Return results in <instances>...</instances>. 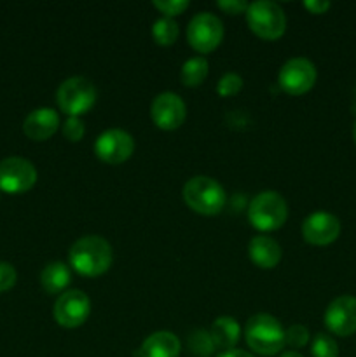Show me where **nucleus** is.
<instances>
[{"mask_svg":"<svg viewBox=\"0 0 356 357\" xmlns=\"http://www.w3.org/2000/svg\"><path fill=\"white\" fill-rule=\"evenodd\" d=\"M114 251L110 243L101 236H84L72 244L68 265L84 278H100L110 268Z\"/></svg>","mask_w":356,"mask_h":357,"instance_id":"obj_1","label":"nucleus"},{"mask_svg":"<svg viewBox=\"0 0 356 357\" xmlns=\"http://www.w3.org/2000/svg\"><path fill=\"white\" fill-rule=\"evenodd\" d=\"M244 340L255 354L276 356L286 345L285 328L271 314H255L244 326Z\"/></svg>","mask_w":356,"mask_h":357,"instance_id":"obj_2","label":"nucleus"},{"mask_svg":"<svg viewBox=\"0 0 356 357\" xmlns=\"http://www.w3.org/2000/svg\"><path fill=\"white\" fill-rule=\"evenodd\" d=\"M184 201L194 213L202 216H215L223 209L227 201L225 190L209 176H194L184 185Z\"/></svg>","mask_w":356,"mask_h":357,"instance_id":"obj_3","label":"nucleus"},{"mask_svg":"<svg viewBox=\"0 0 356 357\" xmlns=\"http://www.w3.org/2000/svg\"><path fill=\"white\" fill-rule=\"evenodd\" d=\"M288 218V204L279 192L265 190L255 195L248 206V220L260 232L281 229Z\"/></svg>","mask_w":356,"mask_h":357,"instance_id":"obj_4","label":"nucleus"},{"mask_svg":"<svg viewBox=\"0 0 356 357\" xmlns=\"http://www.w3.org/2000/svg\"><path fill=\"white\" fill-rule=\"evenodd\" d=\"M98 91L87 77L75 75L63 80L56 91L58 107L66 117H80L94 107Z\"/></svg>","mask_w":356,"mask_h":357,"instance_id":"obj_5","label":"nucleus"},{"mask_svg":"<svg viewBox=\"0 0 356 357\" xmlns=\"http://www.w3.org/2000/svg\"><path fill=\"white\" fill-rule=\"evenodd\" d=\"M246 23L257 37L264 40H278L285 35L286 16L285 10L276 2L257 0L248 6Z\"/></svg>","mask_w":356,"mask_h":357,"instance_id":"obj_6","label":"nucleus"},{"mask_svg":"<svg viewBox=\"0 0 356 357\" xmlns=\"http://www.w3.org/2000/svg\"><path fill=\"white\" fill-rule=\"evenodd\" d=\"M223 38V24L213 13H198L187 26V42L199 54L215 51Z\"/></svg>","mask_w":356,"mask_h":357,"instance_id":"obj_7","label":"nucleus"},{"mask_svg":"<svg viewBox=\"0 0 356 357\" xmlns=\"http://www.w3.org/2000/svg\"><path fill=\"white\" fill-rule=\"evenodd\" d=\"M318 79L316 66L307 58H292L281 66L278 73V86L290 96H302L309 93Z\"/></svg>","mask_w":356,"mask_h":357,"instance_id":"obj_8","label":"nucleus"},{"mask_svg":"<svg viewBox=\"0 0 356 357\" xmlns=\"http://www.w3.org/2000/svg\"><path fill=\"white\" fill-rule=\"evenodd\" d=\"M91 314V300L89 296L79 289H70L58 296L52 309L54 321L61 328L66 330H75L82 326Z\"/></svg>","mask_w":356,"mask_h":357,"instance_id":"obj_9","label":"nucleus"},{"mask_svg":"<svg viewBox=\"0 0 356 357\" xmlns=\"http://www.w3.org/2000/svg\"><path fill=\"white\" fill-rule=\"evenodd\" d=\"M37 183V169L23 157H7L0 162V190L6 194H24Z\"/></svg>","mask_w":356,"mask_h":357,"instance_id":"obj_10","label":"nucleus"},{"mask_svg":"<svg viewBox=\"0 0 356 357\" xmlns=\"http://www.w3.org/2000/svg\"><path fill=\"white\" fill-rule=\"evenodd\" d=\"M135 152V139L124 129H107L94 142V155L105 164L117 166L126 162Z\"/></svg>","mask_w":356,"mask_h":357,"instance_id":"obj_11","label":"nucleus"},{"mask_svg":"<svg viewBox=\"0 0 356 357\" xmlns=\"http://www.w3.org/2000/svg\"><path fill=\"white\" fill-rule=\"evenodd\" d=\"M187 117V107L178 94L171 91L157 94L150 105V119L163 131H175Z\"/></svg>","mask_w":356,"mask_h":357,"instance_id":"obj_12","label":"nucleus"},{"mask_svg":"<svg viewBox=\"0 0 356 357\" xmlns=\"http://www.w3.org/2000/svg\"><path fill=\"white\" fill-rule=\"evenodd\" d=\"M325 326L332 335L349 337L356 333V298L342 295L332 300L325 310Z\"/></svg>","mask_w":356,"mask_h":357,"instance_id":"obj_13","label":"nucleus"},{"mask_svg":"<svg viewBox=\"0 0 356 357\" xmlns=\"http://www.w3.org/2000/svg\"><path fill=\"white\" fill-rule=\"evenodd\" d=\"M302 237L313 246H328L341 236V222L335 215L316 211L302 222Z\"/></svg>","mask_w":356,"mask_h":357,"instance_id":"obj_14","label":"nucleus"},{"mask_svg":"<svg viewBox=\"0 0 356 357\" xmlns=\"http://www.w3.org/2000/svg\"><path fill=\"white\" fill-rule=\"evenodd\" d=\"M59 128V117L52 108H35L23 122V132L34 142H45Z\"/></svg>","mask_w":356,"mask_h":357,"instance_id":"obj_15","label":"nucleus"},{"mask_svg":"<svg viewBox=\"0 0 356 357\" xmlns=\"http://www.w3.org/2000/svg\"><path fill=\"white\" fill-rule=\"evenodd\" d=\"M248 257L258 268L269 271V268H274L281 260V246L272 237L260 234V236L251 237L248 243Z\"/></svg>","mask_w":356,"mask_h":357,"instance_id":"obj_16","label":"nucleus"},{"mask_svg":"<svg viewBox=\"0 0 356 357\" xmlns=\"http://www.w3.org/2000/svg\"><path fill=\"white\" fill-rule=\"evenodd\" d=\"M180 340L171 331H156L149 335L140 345L138 357H178L180 354Z\"/></svg>","mask_w":356,"mask_h":357,"instance_id":"obj_17","label":"nucleus"},{"mask_svg":"<svg viewBox=\"0 0 356 357\" xmlns=\"http://www.w3.org/2000/svg\"><path fill=\"white\" fill-rule=\"evenodd\" d=\"M72 281V272L65 261H51L40 272V284L49 295H61Z\"/></svg>","mask_w":356,"mask_h":357,"instance_id":"obj_18","label":"nucleus"},{"mask_svg":"<svg viewBox=\"0 0 356 357\" xmlns=\"http://www.w3.org/2000/svg\"><path fill=\"white\" fill-rule=\"evenodd\" d=\"M209 335L213 338V344L216 349L222 351H232L241 338V326L234 317L222 316L213 321L209 328Z\"/></svg>","mask_w":356,"mask_h":357,"instance_id":"obj_19","label":"nucleus"},{"mask_svg":"<svg viewBox=\"0 0 356 357\" xmlns=\"http://www.w3.org/2000/svg\"><path fill=\"white\" fill-rule=\"evenodd\" d=\"M208 59L202 58V56H195V58L187 59L181 66L180 79L184 82V86L187 87H198L205 82V79L208 77Z\"/></svg>","mask_w":356,"mask_h":357,"instance_id":"obj_20","label":"nucleus"},{"mask_svg":"<svg viewBox=\"0 0 356 357\" xmlns=\"http://www.w3.org/2000/svg\"><path fill=\"white\" fill-rule=\"evenodd\" d=\"M152 37L156 44L168 47L173 45L178 38V24L173 17H159L156 23L152 24Z\"/></svg>","mask_w":356,"mask_h":357,"instance_id":"obj_21","label":"nucleus"},{"mask_svg":"<svg viewBox=\"0 0 356 357\" xmlns=\"http://www.w3.org/2000/svg\"><path fill=\"white\" fill-rule=\"evenodd\" d=\"M187 347L192 354L198 357H209L216 351L212 335H209V331L206 330L192 331V333L188 335Z\"/></svg>","mask_w":356,"mask_h":357,"instance_id":"obj_22","label":"nucleus"},{"mask_svg":"<svg viewBox=\"0 0 356 357\" xmlns=\"http://www.w3.org/2000/svg\"><path fill=\"white\" fill-rule=\"evenodd\" d=\"M311 356L313 357H339L337 342L328 333L314 335L311 342Z\"/></svg>","mask_w":356,"mask_h":357,"instance_id":"obj_23","label":"nucleus"},{"mask_svg":"<svg viewBox=\"0 0 356 357\" xmlns=\"http://www.w3.org/2000/svg\"><path fill=\"white\" fill-rule=\"evenodd\" d=\"M243 89V77L236 72H227L222 79L216 82V93L222 98L236 96Z\"/></svg>","mask_w":356,"mask_h":357,"instance_id":"obj_24","label":"nucleus"},{"mask_svg":"<svg viewBox=\"0 0 356 357\" xmlns=\"http://www.w3.org/2000/svg\"><path fill=\"white\" fill-rule=\"evenodd\" d=\"M61 132L68 142L77 143L86 135V126L80 121V117H66V121L61 124Z\"/></svg>","mask_w":356,"mask_h":357,"instance_id":"obj_25","label":"nucleus"},{"mask_svg":"<svg viewBox=\"0 0 356 357\" xmlns=\"http://www.w3.org/2000/svg\"><path fill=\"white\" fill-rule=\"evenodd\" d=\"M309 342V331L302 324H293L285 330V344L293 349H300Z\"/></svg>","mask_w":356,"mask_h":357,"instance_id":"obj_26","label":"nucleus"},{"mask_svg":"<svg viewBox=\"0 0 356 357\" xmlns=\"http://www.w3.org/2000/svg\"><path fill=\"white\" fill-rule=\"evenodd\" d=\"M154 7L163 14L164 17H175L185 13L188 7L187 0H156Z\"/></svg>","mask_w":356,"mask_h":357,"instance_id":"obj_27","label":"nucleus"},{"mask_svg":"<svg viewBox=\"0 0 356 357\" xmlns=\"http://www.w3.org/2000/svg\"><path fill=\"white\" fill-rule=\"evenodd\" d=\"M17 281V272L9 261H0V293L9 291Z\"/></svg>","mask_w":356,"mask_h":357,"instance_id":"obj_28","label":"nucleus"},{"mask_svg":"<svg viewBox=\"0 0 356 357\" xmlns=\"http://www.w3.org/2000/svg\"><path fill=\"white\" fill-rule=\"evenodd\" d=\"M248 6H250V3L244 2V0H218V2H216V7H218L220 10H223L225 14H230V16L246 13Z\"/></svg>","mask_w":356,"mask_h":357,"instance_id":"obj_29","label":"nucleus"},{"mask_svg":"<svg viewBox=\"0 0 356 357\" xmlns=\"http://www.w3.org/2000/svg\"><path fill=\"white\" fill-rule=\"evenodd\" d=\"M304 7H306L311 14H325L330 9L332 3L325 2V0H307V2H304Z\"/></svg>","mask_w":356,"mask_h":357,"instance_id":"obj_30","label":"nucleus"},{"mask_svg":"<svg viewBox=\"0 0 356 357\" xmlns=\"http://www.w3.org/2000/svg\"><path fill=\"white\" fill-rule=\"evenodd\" d=\"M218 357H253L250 352L239 351V349H232V351H223Z\"/></svg>","mask_w":356,"mask_h":357,"instance_id":"obj_31","label":"nucleus"},{"mask_svg":"<svg viewBox=\"0 0 356 357\" xmlns=\"http://www.w3.org/2000/svg\"><path fill=\"white\" fill-rule=\"evenodd\" d=\"M281 357H304V356H300L299 352H295V351H288V352H285Z\"/></svg>","mask_w":356,"mask_h":357,"instance_id":"obj_32","label":"nucleus"},{"mask_svg":"<svg viewBox=\"0 0 356 357\" xmlns=\"http://www.w3.org/2000/svg\"><path fill=\"white\" fill-rule=\"evenodd\" d=\"M353 138H355V143H356V122H355V128H353Z\"/></svg>","mask_w":356,"mask_h":357,"instance_id":"obj_33","label":"nucleus"}]
</instances>
